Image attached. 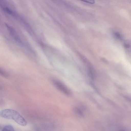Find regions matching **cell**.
<instances>
[{"label": "cell", "mask_w": 131, "mask_h": 131, "mask_svg": "<svg viewBox=\"0 0 131 131\" xmlns=\"http://www.w3.org/2000/svg\"><path fill=\"white\" fill-rule=\"evenodd\" d=\"M2 117L8 119H13L20 125L25 126L27 125L25 119L18 112L10 109L2 110L0 113Z\"/></svg>", "instance_id": "obj_1"}, {"label": "cell", "mask_w": 131, "mask_h": 131, "mask_svg": "<svg viewBox=\"0 0 131 131\" xmlns=\"http://www.w3.org/2000/svg\"><path fill=\"white\" fill-rule=\"evenodd\" d=\"M5 25L12 38L19 45L23 46V43L22 41L15 30L8 24L6 23Z\"/></svg>", "instance_id": "obj_2"}, {"label": "cell", "mask_w": 131, "mask_h": 131, "mask_svg": "<svg viewBox=\"0 0 131 131\" xmlns=\"http://www.w3.org/2000/svg\"><path fill=\"white\" fill-rule=\"evenodd\" d=\"M53 84L56 88L65 94L68 95H70L69 90L62 82L56 81L53 82Z\"/></svg>", "instance_id": "obj_3"}, {"label": "cell", "mask_w": 131, "mask_h": 131, "mask_svg": "<svg viewBox=\"0 0 131 131\" xmlns=\"http://www.w3.org/2000/svg\"><path fill=\"white\" fill-rule=\"evenodd\" d=\"M2 131H12L14 130L13 127L10 125H7L4 126L2 128Z\"/></svg>", "instance_id": "obj_4"}, {"label": "cell", "mask_w": 131, "mask_h": 131, "mask_svg": "<svg viewBox=\"0 0 131 131\" xmlns=\"http://www.w3.org/2000/svg\"><path fill=\"white\" fill-rule=\"evenodd\" d=\"M114 35L116 38L118 39L122 40L123 39V37L121 34L118 32H115L114 33Z\"/></svg>", "instance_id": "obj_5"}, {"label": "cell", "mask_w": 131, "mask_h": 131, "mask_svg": "<svg viewBox=\"0 0 131 131\" xmlns=\"http://www.w3.org/2000/svg\"><path fill=\"white\" fill-rule=\"evenodd\" d=\"M0 72L1 74L4 77H7L8 76V75L7 73L2 70L0 69Z\"/></svg>", "instance_id": "obj_6"}, {"label": "cell", "mask_w": 131, "mask_h": 131, "mask_svg": "<svg viewBox=\"0 0 131 131\" xmlns=\"http://www.w3.org/2000/svg\"><path fill=\"white\" fill-rule=\"evenodd\" d=\"M124 47L126 48H129L130 46L129 44L126 42H124Z\"/></svg>", "instance_id": "obj_7"}, {"label": "cell", "mask_w": 131, "mask_h": 131, "mask_svg": "<svg viewBox=\"0 0 131 131\" xmlns=\"http://www.w3.org/2000/svg\"><path fill=\"white\" fill-rule=\"evenodd\" d=\"M77 112L80 115H82L83 114V113L82 111L80 109H77Z\"/></svg>", "instance_id": "obj_8"}]
</instances>
